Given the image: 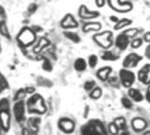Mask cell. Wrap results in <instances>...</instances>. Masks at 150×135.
<instances>
[{
  "label": "cell",
  "mask_w": 150,
  "mask_h": 135,
  "mask_svg": "<svg viewBox=\"0 0 150 135\" xmlns=\"http://www.w3.org/2000/svg\"><path fill=\"white\" fill-rule=\"evenodd\" d=\"M120 135H130V134H129V133H127V131H124V132H123V133H122Z\"/></svg>",
  "instance_id": "obj_38"
},
{
  "label": "cell",
  "mask_w": 150,
  "mask_h": 135,
  "mask_svg": "<svg viewBox=\"0 0 150 135\" xmlns=\"http://www.w3.org/2000/svg\"><path fill=\"white\" fill-rule=\"evenodd\" d=\"M0 88H1V86H0Z\"/></svg>",
  "instance_id": "obj_40"
},
{
  "label": "cell",
  "mask_w": 150,
  "mask_h": 135,
  "mask_svg": "<svg viewBox=\"0 0 150 135\" xmlns=\"http://www.w3.org/2000/svg\"><path fill=\"white\" fill-rule=\"evenodd\" d=\"M143 59V57L142 55H140L137 53H130L128 54L123 60L122 62V66L125 69H133V68H136L138 66V64L142 61V60Z\"/></svg>",
  "instance_id": "obj_6"
},
{
  "label": "cell",
  "mask_w": 150,
  "mask_h": 135,
  "mask_svg": "<svg viewBox=\"0 0 150 135\" xmlns=\"http://www.w3.org/2000/svg\"><path fill=\"white\" fill-rule=\"evenodd\" d=\"M102 96V89L99 88V87H95L92 90H91V93H90V98L91 99H94V100H97L98 98H100Z\"/></svg>",
  "instance_id": "obj_22"
},
{
  "label": "cell",
  "mask_w": 150,
  "mask_h": 135,
  "mask_svg": "<svg viewBox=\"0 0 150 135\" xmlns=\"http://www.w3.org/2000/svg\"><path fill=\"white\" fill-rule=\"evenodd\" d=\"M114 122L117 124V126L119 127L120 130H122V131H127V122H126V119L124 118H122V117L117 118V119H115Z\"/></svg>",
  "instance_id": "obj_23"
},
{
  "label": "cell",
  "mask_w": 150,
  "mask_h": 135,
  "mask_svg": "<svg viewBox=\"0 0 150 135\" xmlns=\"http://www.w3.org/2000/svg\"><path fill=\"white\" fill-rule=\"evenodd\" d=\"M146 97H147V100L149 101L150 103V86L148 88V90H147V95H146Z\"/></svg>",
  "instance_id": "obj_36"
},
{
  "label": "cell",
  "mask_w": 150,
  "mask_h": 135,
  "mask_svg": "<svg viewBox=\"0 0 150 135\" xmlns=\"http://www.w3.org/2000/svg\"><path fill=\"white\" fill-rule=\"evenodd\" d=\"M102 28V24L99 22H88L85 23L83 26V33L89 32H98Z\"/></svg>",
  "instance_id": "obj_15"
},
{
  "label": "cell",
  "mask_w": 150,
  "mask_h": 135,
  "mask_svg": "<svg viewBox=\"0 0 150 135\" xmlns=\"http://www.w3.org/2000/svg\"><path fill=\"white\" fill-rule=\"evenodd\" d=\"M59 127L64 133L70 134L75 129V124L72 120H70L69 119H62L59 121Z\"/></svg>",
  "instance_id": "obj_11"
},
{
  "label": "cell",
  "mask_w": 150,
  "mask_h": 135,
  "mask_svg": "<svg viewBox=\"0 0 150 135\" xmlns=\"http://www.w3.org/2000/svg\"><path fill=\"white\" fill-rule=\"evenodd\" d=\"M135 75L128 69H122L120 71V79L121 84L126 88H131L135 82Z\"/></svg>",
  "instance_id": "obj_4"
},
{
  "label": "cell",
  "mask_w": 150,
  "mask_h": 135,
  "mask_svg": "<svg viewBox=\"0 0 150 135\" xmlns=\"http://www.w3.org/2000/svg\"><path fill=\"white\" fill-rule=\"evenodd\" d=\"M112 72V67L110 66H105V67H103L101 69H99L98 71H97V77L103 81V82H105L109 79L110 77V75L111 73Z\"/></svg>",
  "instance_id": "obj_14"
},
{
  "label": "cell",
  "mask_w": 150,
  "mask_h": 135,
  "mask_svg": "<svg viewBox=\"0 0 150 135\" xmlns=\"http://www.w3.org/2000/svg\"><path fill=\"white\" fill-rule=\"evenodd\" d=\"M123 33H125L130 39H134L139 33V30L137 28H129V29L123 31Z\"/></svg>",
  "instance_id": "obj_26"
},
{
  "label": "cell",
  "mask_w": 150,
  "mask_h": 135,
  "mask_svg": "<svg viewBox=\"0 0 150 135\" xmlns=\"http://www.w3.org/2000/svg\"><path fill=\"white\" fill-rule=\"evenodd\" d=\"M132 125H133V127L135 131H142L144 130L146 127H147V122L146 120H144L143 119H141V118H136L134 119L133 121H132Z\"/></svg>",
  "instance_id": "obj_17"
},
{
  "label": "cell",
  "mask_w": 150,
  "mask_h": 135,
  "mask_svg": "<svg viewBox=\"0 0 150 135\" xmlns=\"http://www.w3.org/2000/svg\"><path fill=\"white\" fill-rule=\"evenodd\" d=\"M138 80L143 84H150V64H145L138 72Z\"/></svg>",
  "instance_id": "obj_9"
},
{
  "label": "cell",
  "mask_w": 150,
  "mask_h": 135,
  "mask_svg": "<svg viewBox=\"0 0 150 135\" xmlns=\"http://www.w3.org/2000/svg\"><path fill=\"white\" fill-rule=\"evenodd\" d=\"M109 6L115 11L119 13H127L132 11L133 4L129 1L121 0H106Z\"/></svg>",
  "instance_id": "obj_3"
},
{
  "label": "cell",
  "mask_w": 150,
  "mask_h": 135,
  "mask_svg": "<svg viewBox=\"0 0 150 135\" xmlns=\"http://www.w3.org/2000/svg\"><path fill=\"white\" fill-rule=\"evenodd\" d=\"M121 104H122V105H123L126 109H131V108L133 107V103H132V101H131L128 98H127V97H124V98H121Z\"/></svg>",
  "instance_id": "obj_29"
},
{
  "label": "cell",
  "mask_w": 150,
  "mask_h": 135,
  "mask_svg": "<svg viewBox=\"0 0 150 135\" xmlns=\"http://www.w3.org/2000/svg\"><path fill=\"white\" fill-rule=\"evenodd\" d=\"M93 40L100 47L104 49H109L113 45V33L111 31H104L95 33L92 36Z\"/></svg>",
  "instance_id": "obj_2"
},
{
  "label": "cell",
  "mask_w": 150,
  "mask_h": 135,
  "mask_svg": "<svg viewBox=\"0 0 150 135\" xmlns=\"http://www.w3.org/2000/svg\"><path fill=\"white\" fill-rule=\"evenodd\" d=\"M78 15L83 19H94L99 17L100 13L98 11H91L84 4H82L78 10Z\"/></svg>",
  "instance_id": "obj_7"
},
{
  "label": "cell",
  "mask_w": 150,
  "mask_h": 135,
  "mask_svg": "<svg viewBox=\"0 0 150 135\" xmlns=\"http://www.w3.org/2000/svg\"><path fill=\"white\" fill-rule=\"evenodd\" d=\"M128 95L135 102H142L144 99V97H143L142 93L138 89L129 88V90H128Z\"/></svg>",
  "instance_id": "obj_16"
},
{
  "label": "cell",
  "mask_w": 150,
  "mask_h": 135,
  "mask_svg": "<svg viewBox=\"0 0 150 135\" xmlns=\"http://www.w3.org/2000/svg\"><path fill=\"white\" fill-rule=\"evenodd\" d=\"M110 20L112 22V23H114V24H116L119 20H120V18L117 17V16H114V15H112V16H110Z\"/></svg>",
  "instance_id": "obj_35"
},
{
  "label": "cell",
  "mask_w": 150,
  "mask_h": 135,
  "mask_svg": "<svg viewBox=\"0 0 150 135\" xmlns=\"http://www.w3.org/2000/svg\"><path fill=\"white\" fill-rule=\"evenodd\" d=\"M2 16H4V9L0 6V17H2Z\"/></svg>",
  "instance_id": "obj_37"
},
{
  "label": "cell",
  "mask_w": 150,
  "mask_h": 135,
  "mask_svg": "<svg viewBox=\"0 0 150 135\" xmlns=\"http://www.w3.org/2000/svg\"><path fill=\"white\" fill-rule=\"evenodd\" d=\"M143 40H144L145 42L150 43V31L146 32V33L143 34Z\"/></svg>",
  "instance_id": "obj_32"
},
{
  "label": "cell",
  "mask_w": 150,
  "mask_h": 135,
  "mask_svg": "<svg viewBox=\"0 0 150 135\" xmlns=\"http://www.w3.org/2000/svg\"><path fill=\"white\" fill-rule=\"evenodd\" d=\"M74 68L78 72H83L87 69V61L83 58H77L74 62Z\"/></svg>",
  "instance_id": "obj_20"
},
{
  "label": "cell",
  "mask_w": 150,
  "mask_h": 135,
  "mask_svg": "<svg viewBox=\"0 0 150 135\" xmlns=\"http://www.w3.org/2000/svg\"><path fill=\"white\" fill-rule=\"evenodd\" d=\"M43 68H44V69H46V70H51V69H52V65H51V63L49 62L48 60H46V61H45V62H44V64H43Z\"/></svg>",
  "instance_id": "obj_31"
},
{
  "label": "cell",
  "mask_w": 150,
  "mask_h": 135,
  "mask_svg": "<svg viewBox=\"0 0 150 135\" xmlns=\"http://www.w3.org/2000/svg\"><path fill=\"white\" fill-rule=\"evenodd\" d=\"M27 106L30 112H38L40 113H43L46 111L43 100L39 95L32 97L27 102Z\"/></svg>",
  "instance_id": "obj_5"
},
{
  "label": "cell",
  "mask_w": 150,
  "mask_h": 135,
  "mask_svg": "<svg viewBox=\"0 0 150 135\" xmlns=\"http://www.w3.org/2000/svg\"><path fill=\"white\" fill-rule=\"evenodd\" d=\"M14 115L17 119V121L21 122L25 119V107H24V103L23 102H18L14 105Z\"/></svg>",
  "instance_id": "obj_12"
},
{
  "label": "cell",
  "mask_w": 150,
  "mask_h": 135,
  "mask_svg": "<svg viewBox=\"0 0 150 135\" xmlns=\"http://www.w3.org/2000/svg\"><path fill=\"white\" fill-rule=\"evenodd\" d=\"M133 24V21L130 19V18H123L121 19H120L116 24H114V26H113V29L115 31H119V30H121L127 26H129Z\"/></svg>",
  "instance_id": "obj_18"
},
{
  "label": "cell",
  "mask_w": 150,
  "mask_h": 135,
  "mask_svg": "<svg viewBox=\"0 0 150 135\" xmlns=\"http://www.w3.org/2000/svg\"><path fill=\"white\" fill-rule=\"evenodd\" d=\"M119 131H120V128L114 121L109 124V132L111 133V134L117 135L119 134Z\"/></svg>",
  "instance_id": "obj_27"
},
{
  "label": "cell",
  "mask_w": 150,
  "mask_h": 135,
  "mask_svg": "<svg viewBox=\"0 0 150 135\" xmlns=\"http://www.w3.org/2000/svg\"><path fill=\"white\" fill-rule=\"evenodd\" d=\"M96 87V83L95 81H92V80H90V81H86L84 83V85H83V88L86 91H91L94 88Z\"/></svg>",
  "instance_id": "obj_28"
},
{
  "label": "cell",
  "mask_w": 150,
  "mask_h": 135,
  "mask_svg": "<svg viewBox=\"0 0 150 135\" xmlns=\"http://www.w3.org/2000/svg\"><path fill=\"white\" fill-rule=\"evenodd\" d=\"M106 0H95V3H96V5L99 8L103 7L105 4Z\"/></svg>",
  "instance_id": "obj_33"
},
{
  "label": "cell",
  "mask_w": 150,
  "mask_h": 135,
  "mask_svg": "<svg viewBox=\"0 0 150 135\" xmlns=\"http://www.w3.org/2000/svg\"><path fill=\"white\" fill-rule=\"evenodd\" d=\"M98 58L96 54H91L88 58V65L90 66V68L94 69L96 68V66L98 65Z\"/></svg>",
  "instance_id": "obj_25"
},
{
  "label": "cell",
  "mask_w": 150,
  "mask_h": 135,
  "mask_svg": "<svg viewBox=\"0 0 150 135\" xmlns=\"http://www.w3.org/2000/svg\"><path fill=\"white\" fill-rule=\"evenodd\" d=\"M101 59L103 61H115L119 59V56L117 54H115L113 52L106 49L102 53Z\"/></svg>",
  "instance_id": "obj_19"
},
{
  "label": "cell",
  "mask_w": 150,
  "mask_h": 135,
  "mask_svg": "<svg viewBox=\"0 0 150 135\" xmlns=\"http://www.w3.org/2000/svg\"><path fill=\"white\" fill-rule=\"evenodd\" d=\"M64 36L67 39H69V40H71L72 42H75V43H78L81 40L80 36L76 33H74V32H65Z\"/></svg>",
  "instance_id": "obj_21"
},
{
  "label": "cell",
  "mask_w": 150,
  "mask_h": 135,
  "mask_svg": "<svg viewBox=\"0 0 150 135\" xmlns=\"http://www.w3.org/2000/svg\"><path fill=\"white\" fill-rule=\"evenodd\" d=\"M61 25L63 28H76L78 26V22L71 14H67L62 18Z\"/></svg>",
  "instance_id": "obj_10"
},
{
  "label": "cell",
  "mask_w": 150,
  "mask_h": 135,
  "mask_svg": "<svg viewBox=\"0 0 150 135\" xmlns=\"http://www.w3.org/2000/svg\"><path fill=\"white\" fill-rule=\"evenodd\" d=\"M130 42H131L130 38L125 33L122 32L121 33L117 35V37L115 38L114 44L117 48H119L121 51H124L128 47V46L130 45Z\"/></svg>",
  "instance_id": "obj_8"
},
{
  "label": "cell",
  "mask_w": 150,
  "mask_h": 135,
  "mask_svg": "<svg viewBox=\"0 0 150 135\" xmlns=\"http://www.w3.org/2000/svg\"><path fill=\"white\" fill-rule=\"evenodd\" d=\"M143 135H150V132H147L146 134H144Z\"/></svg>",
  "instance_id": "obj_39"
},
{
  "label": "cell",
  "mask_w": 150,
  "mask_h": 135,
  "mask_svg": "<svg viewBox=\"0 0 150 135\" xmlns=\"http://www.w3.org/2000/svg\"><path fill=\"white\" fill-rule=\"evenodd\" d=\"M82 135H107V132L101 121L92 119L82 128Z\"/></svg>",
  "instance_id": "obj_1"
},
{
  "label": "cell",
  "mask_w": 150,
  "mask_h": 135,
  "mask_svg": "<svg viewBox=\"0 0 150 135\" xmlns=\"http://www.w3.org/2000/svg\"><path fill=\"white\" fill-rule=\"evenodd\" d=\"M142 43H143V39H142V38H134L130 42V46H131L132 48L137 49V48L142 47Z\"/></svg>",
  "instance_id": "obj_24"
},
{
  "label": "cell",
  "mask_w": 150,
  "mask_h": 135,
  "mask_svg": "<svg viewBox=\"0 0 150 135\" xmlns=\"http://www.w3.org/2000/svg\"><path fill=\"white\" fill-rule=\"evenodd\" d=\"M145 57L148 60H150V43H149V45L147 46L145 49Z\"/></svg>",
  "instance_id": "obj_34"
},
{
  "label": "cell",
  "mask_w": 150,
  "mask_h": 135,
  "mask_svg": "<svg viewBox=\"0 0 150 135\" xmlns=\"http://www.w3.org/2000/svg\"><path fill=\"white\" fill-rule=\"evenodd\" d=\"M19 40L24 45H29L34 40L33 33L29 29H25L19 35Z\"/></svg>",
  "instance_id": "obj_13"
},
{
  "label": "cell",
  "mask_w": 150,
  "mask_h": 135,
  "mask_svg": "<svg viewBox=\"0 0 150 135\" xmlns=\"http://www.w3.org/2000/svg\"><path fill=\"white\" fill-rule=\"evenodd\" d=\"M0 33H1L3 35H4V36L9 37L8 31H7V28H6V25H5V23H4V22H1V23H0Z\"/></svg>",
  "instance_id": "obj_30"
}]
</instances>
